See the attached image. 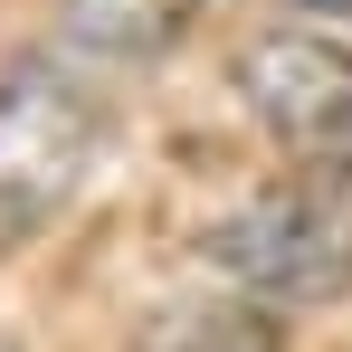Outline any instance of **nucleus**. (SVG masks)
<instances>
[{"mask_svg": "<svg viewBox=\"0 0 352 352\" xmlns=\"http://www.w3.org/2000/svg\"><path fill=\"white\" fill-rule=\"evenodd\" d=\"M219 276L257 305H324L352 286V162H295L267 190H248L210 229Z\"/></svg>", "mask_w": 352, "mask_h": 352, "instance_id": "1", "label": "nucleus"}, {"mask_svg": "<svg viewBox=\"0 0 352 352\" xmlns=\"http://www.w3.org/2000/svg\"><path fill=\"white\" fill-rule=\"evenodd\" d=\"M96 133H105V115L58 58L0 67V257L29 248L76 200V181L96 162Z\"/></svg>", "mask_w": 352, "mask_h": 352, "instance_id": "2", "label": "nucleus"}, {"mask_svg": "<svg viewBox=\"0 0 352 352\" xmlns=\"http://www.w3.org/2000/svg\"><path fill=\"white\" fill-rule=\"evenodd\" d=\"M238 105L295 162H352V48L314 29H267L238 48Z\"/></svg>", "mask_w": 352, "mask_h": 352, "instance_id": "3", "label": "nucleus"}, {"mask_svg": "<svg viewBox=\"0 0 352 352\" xmlns=\"http://www.w3.org/2000/svg\"><path fill=\"white\" fill-rule=\"evenodd\" d=\"M200 10L210 0H58V29L86 58H162L190 38Z\"/></svg>", "mask_w": 352, "mask_h": 352, "instance_id": "4", "label": "nucleus"}, {"mask_svg": "<svg viewBox=\"0 0 352 352\" xmlns=\"http://www.w3.org/2000/svg\"><path fill=\"white\" fill-rule=\"evenodd\" d=\"M295 10H333V19H352V0H295Z\"/></svg>", "mask_w": 352, "mask_h": 352, "instance_id": "5", "label": "nucleus"}, {"mask_svg": "<svg viewBox=\"0 0 352 352\" xmlns=\"http://www.w3.org/2000/svg\"><path fill=\"white\" fill-rule=\"evenodd\" d=\"M0 352H10V343H0Z\"/></svg>", "mask_w": 352, "mask_h": 352, "instance_id": "6", "label": "nucleus"}]
</instances>
